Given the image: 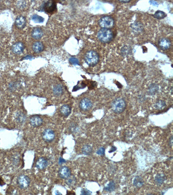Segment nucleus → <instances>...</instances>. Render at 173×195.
Listing matches in <instances>:
<instances>
[{"label":"nucleus","mask_w":173,"mask_h":195,"mask_svg":"<svg viewBox=\"0 0 173 195\" xmlns=\"http://www.w3.org/2000/svg\"><path fill=\"white\" fill-rule=\"evenodd\" d=\"M113 32L110 29L101 28L97 33V38L100 42L108 43L113 38Z\"/></svg>","instance_id":"1"},{"label":"nucleus","mask_w":173,"mask_h":195,"mask_svg":"<svg viewBox=\"0 0 173 195\" xmlns=\"http://www.w3.org/2000/svg\"><path fill=\"white\" fill-rule=\"evenodd\" d=\"M126 104L125 100L121 98L115 99L112 103L111 108L112 111L116 114L122 113L126 109Z\"/></svg>","instance_id":"2"},{"label":"nucleus","mask_w":173,"mask_h":195,"mask_svg":"<svg viewBox=\"0 0 173 195\" xmlns=\"http://www.w3.org/2000/svg\"><path fill=\"white\" fill-rule=\"evenodd\" d=\"M86 64L90 66H94L99 61V56L96 51L90 50L86 54L85 57Z\"/></svg>","instance_id":"3"},{"label":"nucleus","mask_w":173,"mask_h":195,"mask_svg":"<svg viewBox=\"0 0 173 195\" xmlns=\"http://www.w3.org/2000/svg\"><path fill=\"white\" fill-rule=\"evenodd\" d=\"M99 26L102 28L110 29L115 24L114 19L109 16H104L98 21Z\"/></svg>","instance_id":"4"},{"label":"nucleus","mask_w":173,"mask_h":195,"mask_svg":"<svg viewBox=\"0 0 173 195\" xmlns=\"http://www.w3.org/2000/svg\"><path fill=\"white\" fill-rule=\"evenodd\" d=\"M30 183L31 180L30 178L25 175H21L17 178V185L21 189H27L30 185Z\"/></svg>","instance_id":"5"},{"label":"nucleus","mask_w":173,"mask_h":195,"mask_svg":"<svg viewBox=\"0 0 173 195\" xmlns=\"http://www.w3.org/2000/svg\"><path fill=\"white\" fill-rule=\"evenodd\" d=\"M43 139L47 142H51L53 141L55 137V134L54 131L52 129H47L44 130L42 134Z\"/></svg>","instance_id":"6"},{"label":"nucleus","mask_w":173,"mask_h":195,"mask_svg":"<svg viewBox=\"0 0 173 195\" xmlns=\"http://www.w3.org/2000/svg\"><path fill=\"white\" fill-rule=\"evenodd\" d=\"M93 106V103L90 99L85 98L83 99L80 102L79 107L81 109L84 111L89 110Z\"/></svg>","instance_id":"7"},{"label":"nucleus","mask_w":173,"mask_h":195,"mask_svg":"<svg viewBox=\"0 0 173 195\" xmlns=\"http://www.w3.org/2000/svg\"><path fill=\"white\" fill-rule=\"evenodd\" d=\"M59 175L60 178L67 180L71 176L70 169L66 166L61 167L59 170Z\"/></svg>","instance_id":"8"},{"label":"nucleus","mask_w":173,"mask_h":195,"mask_svg":"<svg viewBox=\"0 0 173 195\" xmlns=\"http://www.w3.org/2000/svg\"><path fill=\"white\" fill-rule=\"evenodd\" d=\"M48 162L45 158L41 157L39 158L36 163V167L39 170L45 169L47 167Z\"/></svg>","instance_id":"9"},{"label":"nucleus","mask_w":173,"mask_h":195,"mask_svg":"<svg viewBox=\"0 0 173 195\" xmlns=\"http://www.w3.org/2000/svg\"><path fill=\"white\" fill-rule=\"evenodd\" d=\"M158 45L162 50H168L171 46V42L168 39L162 38L160 39L158 41Z\"/></svg>","instance_id":"10"},{"label":"nucleus","mask_w":173,"mask_h":195,"mask_svg":"<svg viewBox=\"0 0 173 195\" xmlns=\"http://www.w3.org/2000/svg\"><path fill=\"white\" fill-rule=\"evenodd\" d=\"M24 46L21 42H18L13 44L12 47V51L16 54L19 55L23 52Z\"/></svg>","instance_id":"11"},{"label":"nucleus","mask_w":173,"mask_h":195,"mask_svg":"<svg viewBox=\"0 0 173 195\" xmlns=\"http://www.w3.org/2000/svg\"><path fill=\"white\" fill-rule=\"evenodd\" d=\"M30 124L34 127L40 126L43 123V120L38 115H34L30 119Z\"/></svg>","instance_id":"12"},{"label":"nucleus","mask_w":173,"mask_h":195,"mask_svg":"<svg viewBox=\"0 0 173 195\" xmlns=\"http://www.w3.org/2000/svg\"><path fill=\"white\" fill-rule=\"evenodd\" d=\"M26 19L24 17L22 16H19L17 17L15 20V25L18 28H24L26 26Z\"/></svg>","instance_id":"13"},{"label":"nucleus","mask_w":173,"mask_h":195,"mask_svg":"<svg viewBox=\"0 0 173 195\" xmlns=\"http://www.w3.org/2000/svg\"><path fill=\"white\" fill-rule=\"evenodd\" d=\"M32 38L35 40H38L43 36V31L40 28L36 27L33 29L31 33Z\"/></svg>","instance_id":"14"},{"label":"nucleus","mask_w":173,"mask_h":195,"mask_svg":"<svg viewBox=\"0 0 173 195\" xmlns=\"http://www.w3.org/2000/svg\"><path fill=\"white\" fill-rule=\"evenodd\" d=\"M71 108L67 105H63L60 109V112L61 115L64 117L69 116L71 113Z\"/></svg>","instance_id":"15"},{"label":"nucleus","mask_w":173,"mask_h":195,"mask_svg":"<svg viewBox=\"0 0 173 195\" xmlns=\"http://www.w3.org/2000/svg\"><path fill=\"white\" fill-rule=\"evenodd\" d=\"M44 49V46L42 42L37 41L35 42L33 45V50L36 53H39L42 52Z\"/></svg>","instance_id":"16"},{"label":"nucleus","mask_w":173,"mask_h":195,"mask_svg":"<svg viewBox=\"0 0 173 195\" xmlns=\"http://www.w3.org/2000/svg\"><path fill=\"white\" fill-rule=\"evenodd\" d=\"M56 7L55 3L53 1H48L45 5V10L47 12L51 13L53 11Z\"/></svg>","instance_id":"17"},{"label":"nucleus","mask_w":173,"mask_h":195,"mask_svg":"<svg viewBox=\"0 0 173 195\" xmlns=\"http://www.w3.org/2000/svg\"><path fill=\"white\" fill-rule=\"evenodd\" d=\"M53 92L55 95L57 96H60L63 92V87L60 84L55 85L53 89Z\"/></svg>","instance_id":"18"},{"label":"nucleus","mask_w":173,"mask_h":195,"mask_svg":"<svg viewBox=\"0 0 173 195\" xmlns=\"http://www.w3.org/2000/svg\"><path fill=\"white\" fill-rule=\"evenodd\" d=\"M144 182L142 178L139 176H136L134 178L133 180V185L137 188H141L143 186Z\"/></svg>","instance_id":"19"},{"label":"nucleus","mask_w":173,"mask_h":195,"mask_svg":"<svg viewBox=\"0 0 173 195\" xmlns=\"http://www.w3.org/2000/svg\"><path fill=\"white\" fill-rule=\"evenodd\" d=\"M166 180V176L164 174H158L155 176V181L158 185H162Z\"/></svg>","instance_id":"20"},{"label":"nucleus","mask_w":173,"mask_h":195,"mask_svg":"<svg viewBox=\"0 0 173 195\" xmlns=\"http://www.w3.org/2000/svg\"><path fill=\"white\" fill-rule=\"evenodd\" d=\"M82 152L83 154L86 155H90L93 152V148L90 145H85L83 146L82 148Z\"/></svg>","instance_id":"21"},{"label":"nucleus","mask_w":173,"mask_h":195,"mask_svg":"<svg viewBox=\"0 0 173 195\" xmlns=\"http://www.w3.org/2000/svg\"><path fill=\"white\" fill-rule=\"evenodd\" d=\"M167 16V14L164 12L161 11H157L153 15L154 18L158 19H162Z\"/></svg>","instance_id":"22"},{"label":"nucleus","mask_w":173,"mask_h":195,"mask_svg":"<svg viewBox=\"0 0 173 195\" xmlns=\"http://www.w3.org/2000/svg\"><path fill=\"white\" fill-rule=\"evenodd\" d=\"M32 20L35 23H42L44 21V19L43 17H42L41 16H39V15H37V14H34L32 17Z\"/></svg>","instance_id":"23"},{"label":"nucleus","mask_w":173,"mask_h":195,"mask_svg":"<svg viewBox=\"0 0 173 195\" xmlns=\"http://www.w3.org/2000/svg\"><path fill=\"white\" fill-rule=\"evenodd\" d=\"M115 189V184L114 181H112L105 187L104 190L106 191L112 192Z\"/></svg>","instance_id":"24"},{"label":"nucleus","mask_w":173,"mask_h":195,"mask_svg":"<svg viewBox=\"0 0 173 195\" xmlns=\"http://www.w3.org/2000/svg\"><path fill=\"white\" fill-rule=\"evenodd\" d=\"M166 105V103L162 100H159L156 102L155 105V108L158 109H161L164 108Z\"/></svg>","instance_id":"25"},{"label":"nucleus","mask_w":173,"mask_h":195,"mask_svg":"<svg viewBox=\"0 0 173 195\" xmlns=\"http://www.w3.org/2000/svg\"><path fill=\"white\" fill-rule=\"evenodd\" d=\"M158 87L156 85H152L149 88V92L151 94L155 93L158 90Z\"/></svg>","instance_id":"26"},{"label":"nucleus","mask_w":173,"mask_h":195,"mask_svg":"<svg viewBox=\"0 0 173 195\" xmlns=\"http://www.w3.org/2000/svg\"><path fill=\"white\" fill-rule=\"evenodd\" d=\"M69 62L71 64L73 65H79V60L74 57L71 58L69 59Z\"/></svg>","instance_id":"27"},{"label":"nucleus","mask_w":173,"mask_h":195,"mask_svg":"<svg viewBox=\"0 0 173 195\" xmlns=\"http://www.w3.org/2000/svg\"><path fill=\"white\" fill-rule=\"evenodd\" d=\"M96 153H97V154H98V155H101V156L104 155L105 148L103 147H100V148H99V149L97 150Z\"/></svg>","instance_id":"28"},{"label":"nucleus","mask_w":173,"mask_h":195,"mask_svg":"<svg viewBox=\"0 0 173 195\" xmlns=\"http://www.w3.org/2000/svg\"><path fill=\"white\" fill-rule=\"evenodd\" d=\"M81 194L82 195H90L91 194V192L86 189H83L81 191Z\"/></svg>","instance_id":"29"},{"label":"nucleus","mask_w":173,"mask_h":195,"mask_svg":"<svg viewBox=\"0 0 173 195\" xmlns=\"http://www.w3.org/2000/svg\"><path fill=\"white\" fill-rule=\"evenodd\" d=\"M67 180H67L66 183L68 184V185H72L75 182V180L73 178H71V179L70 178V179L69 178Z\"/></svg>","instance_id":"30"},{"label":"nucleus","mask_w":173,"mask_h":195,"mask_svg":"<svg viewBox=\"0 0 173 195\" xmlns=\"http://www.w3.org/2000/svg\"><path fill=\"white\" fill-rule=\"evenodd\" d=\"M116 148L115 147H112L111 149V151H109L110 153L112 152L115 151L116 150Z\"/></svg>","instance_id":"31"},{"label":"nucleus","mask_w":173,"mask_h":195,"mask_svg":"<svg viewBox=\"0 0 173 195\" xmlns=\"http://www.w3.org/2000/svg\"><path fill=\"white\" fill-rule=\"evenodd\" d=\"M4 184H5V183H4L3 180H2V179L0 177V186H3Z\"/></svg>","instance_id":"32"},{"label":"nucleus","mask_w":173,"mask_h":195,"mask_svg":"<svg viewBox=\"0 0 173 195\" xmlns=\"http://www.w3.org/2000/svg\"><path fill=\"white\" fill-rule=\"evenodd\" d=\"M120 2H122V3H128V2H130V1H119Z\"/></svg>","instance_id":"33"},{"label":"nucleus","mask_w":173,"mask_h":195,"mask_svg":"<svg viewBox=\"0 0 173 195\" xmlns=\"http://www.w3.org/2000/svg\"><path fill=\"white\" fill-rule=\"evenodd\" d=\"M170 143H171L170 145L172 146V144H173V137H171V138H170Z\"/></svg>","instance_id":"34"}]
</instances>
